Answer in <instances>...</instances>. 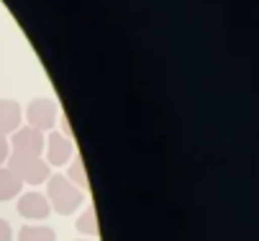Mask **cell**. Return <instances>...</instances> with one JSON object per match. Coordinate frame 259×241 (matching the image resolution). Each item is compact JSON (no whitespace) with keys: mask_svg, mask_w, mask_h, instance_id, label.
<instances>
[{"mask_svg":"<svg viewBox=\"0 0 259 241\" xmlns=\"http://www.w3.org/2000/svg\"><path fill=\"white\" fill-rule=\"evenodd\" d=\"M47 200L52 205V211H57L59 216H69L80 208L82 190L75 187L64 175H52L47 180Z\"/></svg>","mask_w":259,"mask_h":241,"instance_id":"6da1fadb","label":"cell"},{"mask_svg":"<svg viewBox=\"0 0 259 241\" xmlns=\"http://www.w3.org/2000/svg\"><path fill=\"white\" fill-rule=\"evenodd\" d=\"M8 169H13L16 175L21 177V182H28V185H41V182H47L52 177V169H49V164L41 157L11 154L8 157Z\"/></svg>","mask_w":259,"mask_h":241,"instance_id":"7a4b0ae2","label":"cell"},{"mask_svg":"<svg viewBox=\"0 0 259 241\" xmlns=\"http://www.w3.org/2000/svg\"><path fill=\"white\" fill-rule=\"evenodd\" d=\"M26 121L36 131H52L57 123V103L47 98H36L26 108Z\"/></svg>","mask_w":259,"mask_h":241,"instance_id":"3957f363","label":"cell"},{"mask_svg":"<svg viewBox=\"0 0 259 241\" xmlns=\"http://www.w3.org/2000/svg\"><path fill=\"white\" fill-rule=\"evenodd\" d=\"M11 147H13V154H18V157H41V152H44V133L31 128V126L18 128V131H13Z\"/></svg>","mask_w":259,"mask_h":241,"instance_id":"277c9868","label":"cell"},{"mask_svg":"<svg viewBox=\"0 0 259 241\" xmlns=\"http://www.w3.org/2000/svg\"><path fill=\"white\" fill-rule=\"evenodd\" d=\"M16 208L28 221H44L52 213V205H49V200L41 192H26V195H21Z\"/></svg>","mask_w":259,"mask_h":241,"instance_id":"5b68a950","label":"cell"},{"mask_svg":"<svg viewBox=\"0 0 259 241\" xmlns=\"http://www.w3.org/2000/svg\"><path fill=\"white\" fill-rule=\"evenodd\" d=\"M72 154H75V147L67 136L62 133H49L47 139V164H54V167H64L72 162Z\"/></svg>","mask_w":259,"mask_h":241,"instance_id":"8992f818","label":"cell"},{"mask_svg":"<svg viewBox=\"0 0 259 241\" xmlns=\"http://www.w3.org/2000/svg\"><path fill=\"white\" fill-rule=\"evenodd\" d=\"M21 106L16 100H0V133H13L21 126Z\"/></svg>","mask_w":259,"mask_h":241,"instance_id":"52a82bcc","label":"cell"},{"mask_svg":"<svg viewBox=\"0 0 259 241\" xmlns=\"http://www.w3.org/2000/svg\"><path fill=\"white\" fill-rule=\"evenodd\" d=\"M21 187H23V182H21V177L16 175V172L8 169V167H0V200L16 198L21 192Z\"/></svg>","mask_w":259,"mask_h":241,"instance_id":"ba28073f","label":"cell"},{"mask_svg":"<svg viewBox=\"0 0 259 241\" xmlns=\"http://www.w3.org/2000/svg\"><path fill=\"white\" fill-rule=\"evenodd\" d=\"M18 241H57V233L49 226H23L18 231Z\"/></svg>","mask_w":259,"mask_h":241,"instance_id":"9c48e42d","label":"cell"},{"mask_svg":"<svg viewBox=\"0 0 259 241\" xmlns=\"http://www.w3.org/2000/svg\"><path fill=\"white\" fill-rule=\"evenodd\" d=\"M67 180L80 187V190H88V172L82 167V159H72L69 162V172H67Z\"/></svg>","mask_w":259,"mask_h":241,"instance_id":"30bf717a","label":"cell"},{"mask_svg":"<svg viewBox=\"0 0 259 241\" xmlns=\"http://www.w3.org/2000/svg\"><path fill=\"white\" fill-rule=\"evenodd\" d=\"M77 231L85 233V236H98V216H95V208H88L80 218H77Z\"/></svg>","mask_w":259,"mask_h":241,"instance_id":"8fae6325","label":"cell"},{"mask_svg":"<svg viewBox=\"0 0 259 241\" xmlns=\"http://www.w3.org/2000/svg\"><path fill=\"white\" fill-rule=\"evenodd\" d=\"M11 157V141L6 133H0V167H3V162H8Z\"/></svg>","mask_w":259,"mask_h":241,"instance_id":"7c38bea8","label":"cell"},{"mask_svg":"<svg viewBox=\"0 0 259 241\" xmlns=\"http://www.w3.org/2000/svg\"><path fill=\"white\" fill-rule=\"evenodd\" d=\"M13 238V228L6 218H0V241H11Z\"/></svg>","mask_w":259,"mask_h":241,"instance_id":"4fadbf2b","label":"cell"}]
</instances>
